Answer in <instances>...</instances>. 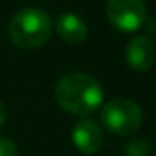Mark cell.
I'll list each match as a JSON object with an SVG mask.
<instances>
[{"instance_id": "cell-1", "label": "cell", "mask_w": 156, "mask_h": 156, "mask_svg": "<svg viewBox=\"0 0 156 156\" xmlns=\"http://www.w3.org/2000/svg\"><path fill=\"white\" fill-rule=\"evenodd\" d=\"M55 99L68 114L83 118L103 107V88L90 73L72 72L57 81Z\"/></svg>"}, {"instance_id": "cell-2", "label": "cell", "mask_w": 156, "mask_h": 156, "mask_svg": "<svg viewBox=\"0 0 156 156\" xmlns=\"http://www.w3.org/2000/svg\"><path fill=\"white\" fill-rule=\"evenodd\" d=\"M51 19L39 8H22L9 22L11 42L22 50H35L48 42L51 35Z\"/></svg>"}, {"instance_id": "cell-3", "label": "cell", "mask_w": 156, "mask_h": 156, "mask_svg": "<svg viewBox=\"0 0 156 156\" xmlns=\"http://www.w3.org/2000/svg\"><path fill=\"white\" fill-rule=\"evenodd\" d=\"M143 121V112L138 103L127 98L110 99L101 107L103 127L118 136H129L140 129Z\"/></svg>"}, {"instance_id": "cell-4", "label": "cell", "mask_w": 156, "mask_h": 156, "mask_svg": "<svg viewBox=\"0 0 156 156\" xmlns=\"http://www.w3.org/2000/svg\"><path fill=\"white\" fill-rule=\"evenodd\" d=\"M107 17L116 30L132 33L145 24L147 9L143 0H108Z\"/></svg>"}, {"instance_id": "cell-5", "label": "cell", "mask_w": 156, "mask_h": 156, "mask_svg": "<svg viewBox=\"0 0 156 156\" xmlns=\"http://www.w3.org/2000/svg\"><path fill=\"white\" fill-rule=\"evenodd\" d=\"M125 59H127V64L136 70V72H145L149 70L154 61H156V48H154V42L147 37V35H138V37H132L127 44V50H125Z\"/></svg>"}, {"instance_id": "cell-6", "label": "cell", "mask_w": 156, "mask_h": 156, "mask_svg": "<svg viewBox=\"0 0 156 156\" xmlns=\"http://www.w3.org/2000/svg\"><path fill=\"white\" fill-rule=\"evenodd\" d=\"M72 141L83 154H96L103 145V130L90 119H81L72 130Z\"/></svg>"}, {"instance_id": "cell-7", "label": "cell", "mask_w": 156, "mask_h": 156, "mask_svg": "<svg viewBox=\"0 0 156 156\" xmlns=\"http://www.w3.org/2000/svg\"><path fill=\"white\" fill-rule=\"evenodd\" d=\"M55 31L68 44H79L88 35V28H87L85 20L79 15H75V13H62V15H59L57 20H55Z\"/></svg>"}, {"instance_id": "cell-8", "label": "cell", "mask_w": 156, "mask_h": 156, "mask_svg": "<svg viewBox=\"0 0 156 156\" xmlns=\"http://www.w3.org/2000/svg\"><path fill=\"white\" fill-rule=\"evenodd\" d=\"M152 151V145L143 140V138H138V140H132L127 143L125 147V154L127 156H149Z\"/></svg>"}, {"instance_id": "cell-9", "label": "cell", "mask_w": 156, "mask_h": 156, "mask_svg": "<svg viewBox=\"0 0 156 156\" xmlns=\"http://www.w3.org/2000/svg\"><path fill=\"white\" fill-rule=\"evenodd\" d=\"M0 156H19V149L9 138H0Z\"/></svg>"}, {"instance_id": "cell-10", "label": "cell", "mask_w": 156, "mask_h": 156, "mask_svg": "<svg viewBox=\"0 0 156 156\" xmlns=\"http://www.w3.org/2000/svg\"><path fill=\"white\" fill-rule=\"evenodd\" d=\"M6 119H8V110H6L4 103H0V127H4Z\"/></svg>"}, {"instance_id": "cell-11", "label": "cell", "mask_w": 156, "mask_h": 156, "mask_svg": "<svg viewBox=\"0 0 156 156\" xmlns=\"http://www.w3.org/2000/svg\"><path fill=\"white\" fill-rule=\"evenodd\" d=\"M152 156H156V154H152Z\"/></svg>"}]
</instances>
